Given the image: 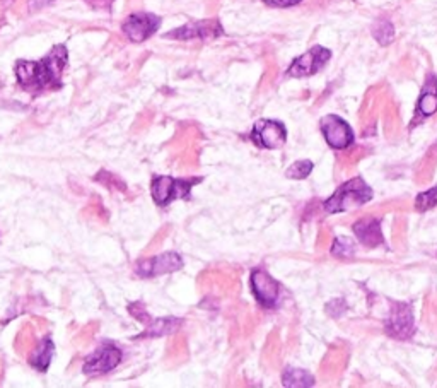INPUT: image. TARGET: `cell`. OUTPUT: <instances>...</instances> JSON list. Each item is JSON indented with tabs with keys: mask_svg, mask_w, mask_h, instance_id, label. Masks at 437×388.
<instances>
[{
	"mask_svg": "<svg viewBox=\"0 0 437 388\" xmlns=\"http://www.w3.org/2000/svg\"><path fill=\"white\" fill-rule=\"evenodd\" d=\"M354 233L357 234L359 241H362L369 249H374L383 243L381 224L374 217H364V219L357 221L354 224Z\"/></svg>",
	"mask_w": 437,
	"mask_h": 388,
	"instance_id": "13",
	"label": "cell"
},
{
	"mask_svg": "<svg viewBox=\"0 0 437 388\" xmlns=\"http://www.w3.org/2000/svg\"><path fill=\"white\" fill-rule=\"evenodd\" d=\"M263 2L270 7H292L298 6L301 0H263Z\"/></svg>",
	"mask_w": 437,
	"mask_h": 388,
	"instance_id": "22",
	"label": "cell"
},
{
	"mask_svg": "<svg viewBox=\"0 0 437 388\" xmlns=\"http://www.w3.org/2000/svg\"><path fill=\"white\" fill-rule=\"evenodd\" d=\"M224 35V30H222L221 23L216 19H207V21H200V23H193L188 24V26L180 28V30H175L171 33H168L166 38H175V40H193V38H200V40H214L217 36Z\"/></svg>",
	"mask_w": 437,
	"mask_h": 388,
	"instance_id": "11",
	"label": "cell"
},
{
	"mask_svg": "<svg viewBox=\"0 0 437 388\" xmlns=\"http://www.w3.org/2000/svg\"><path fill=\"white\" fill-rule=\"evenodd\" d=\"M67 65V50L59 45L40 62H19L16 67V76L21 88L41 93L45 89H53L60 86V77Z\"/></svg>",
	"mask_w": 437,
	"mask_h": 388,
	"instance_id": "1",
	"label": "cell"
},
{
	"mask_svg": "<svg viewBox=\"0 0 437 388\" xmlns=\"http://www.w3.org/2000/svg\"><path fill=\"white\" fill-rule=\"evenodd\" d=\"M53 353H55V346H53L50 338H45L40 344V348L35 349V353H33V356L30 358V363L36 370L45 371L48 368V365H50Z\"/></svg>",
	"mask_w": 437,
	"mask_h": 388,
	"instance_id": "15",
	"label": "cell"
},
{
	"mask_svg": "<svg viewBox=\"0 0 437 388\" xmlns=\"http://www.w3.org/2000/svg\"><path fill=\"white\" fill-rule=\"evenodd\" d=\"M437 205V187L427 190V192H422L420 195H417L415 199V207L420 212H426V210L436 207Z\"/></svg>",
	"mask_w": 437,
	"mask_h": 388,
	"instance_id": "20",
	"label": "cell"
},
{
	"mask_svg": "<svg viewBox=\"0 0 437 388\" xmlns=\"http://www.w3.org/2000/svg\"><path fill=\"white\" fill-rule=\"evenodd\" d=\"M321 132H323V137L332 149H347L354 142V134L350 125L345 120L335 117V115H328V117L321 120Z\"/></svg>",
	"mask_w": 437,
	"mask_h": 388,
	"instance_id": "7",
	"label": "cell"
},
{
	"mask_svg": "<svg viewBox=\"0 0 437 388\" xmlns=\"http://www.w3.org/2000/svg\"><path fill=\"white\" fill-rule=\"evenodd\" d=\"M284 385L286 387H313L315 380L308 371L299 368H287L282 375Z\"/></svg>",
	"mask_w": 437,
	"mask_h": 388,
	"instance_id": "16",
	"label": "cell"
},
{
	"mask_svg": "<svg viewBox=\"0 0 437 388\" xmlns=\"http://www.w3.org/2000/svg\"><path fill=\"white\" fill-rule=\"evenodd\" d=\"M286 127L275 120H258L251 132V140L263 149H279L286 144Z\"/></svg>",
	"mask_w": 437,
	"mask_h": 388,
	"instance_id": "4",
	"label": "cell"
},
{
	"mask_svg": "<svg viewBox=\"0 0 437 388\" xmlns=\"http://www.w3.org/2000/svg\"><path fill=\"white\" fill-rule=\"evenodd\" d=\"M354 250H356V249H354L352 239H349L345 236L337 238L335 241H333V246H332V253L335 255V257H340V258L352 257Z\"/></svg>",
	"mask_w": 437,
	"mask_h": 388,
	"instance_id": "21",
	"label": "cell"
},
{
	"mask_svg": "<svg viewBox=\"0 0 437 388\" xmlns=\"http://www.w3.org/2000/svg\"><path fill=\"white\" fill-rule=\"evenodd\" d=\"M313 168H315V166H313L311 161L301 159V161H298V163H294L291 168L287 169L286 175H287V178L304 180V178H308L309 175H311Z\"/></svg>",
	"mask_w": 437,
	"mask_h": 388,
	"instance_id": "19",
	"label": "cell"
},
{
	"mask_svg": "<svg viewBox=\"0 0 437 388\" xmlns=\"http://www.w3.org/2000/svg\"><path fill=\"white\" fill-rule=\"evenodd\" d=\"M122 361V353L115 346H103L101 349H98L96 353L91 354L86 358L84 363V373L89 377H98V375L108 373L110 370H113L118 363Z\"/></svg>",
	"mask_w": 437,
	"mask_h": 388,
	"instance_id": "10",
	"label": "cell"
},
{
	"mask_svg": "<svg viewBox=\"0 0 437 388\" xmlns=\"http://www.w3.org/2000/svg\"><path fill=\"white\" fill-rule=\"evenodd\" d=\"M183 267V260L178 253L159 255V257H152L147 260H140L135 267V272L140 278H156L161 274H169V272H176Z\"/></svg>",
	"mask_w": 437,
	"mask_h": 388,
	"instance_id": "9",
	"label": "cell"
},
{
	"mask_svg": "<svg viewBox=\"0 0 437 388\" xmlns=\"http://www.w3.org/2000/svg\"><path fill=\"white\" fill-rule=\"evenodd\" d=\"M161 24V18L149 12H135L130 14L123 23V33L127 38L135 43H142L147 38H151L156 31H158Z\"/></svg>",
	"mask_w": 437,
	"mask_h": 388,
	"instance_id": "5",
	"label": "cell"
},
{
	"mask_svg": "<svg viewBox=\"0 0 437 388\" xmlns=\"http://www.w3.org/2000/svg\"><path fill=\"white\" fill-rule=\"evenodd\" d=\"M330 57H332V52L327 50V48L320 47V45H316V47H313L311 50L304 53V55H301L291 64V67L287 70V76L291 77H308L313 76V74H316L318 70L323 67L325 64L330 60Z\"/></svg>",
	"mask_w": 437,
	"mask_h": 388,
	"instance_id": "6",
	"label": "cell"
},
{
	"mask_svg": "<svg viewBox=\"0 0 437 388\" xmlns=\"http://www.w3.org/2000/svg\"><path fill=\"white\" fill-rule=\"evenodd\" d=\"M373 36L376 38L379 45H383V47H385V45H390L395 38L393 24L386 19H379L373 28Z\"/></svg>",
	"mask_w": 437,
	"mask_h": 388,
	"instance_id": "17",
	"label": "cell"
},
{
	"mask_svg": "<svg viewBox=\"0 0 437 388\" xmlns=\"http://www.w3.org/2000/svg\"><path fill=\"white\" fill-rule=\"evenodd\" d=\"M417 111L420 117H431L437 111V77L431 76L424 86L422 94L419 98Z\"/></svg>",
	"mask_w": 437,
	"mask_h": 388,
	"instance_id": "14",
	"label": "cell"
},
{
	"mask_svg": "<svg viewBox=\"0 0 437 388\" xmlns=\"http://www.w3.org/2000/svg\"><path fill=\"white\" fill-rule=\"evenodd\" d=\"M251 289H253L255 296L263 307L272 308L279 301L280 286L275 279H272L267 272L253 270L251 274Z\"/></svg>",
	"mask_w": 437,
	"mask_h": 388,
	"instance_id": "12",
	"label": "cell"
},
{
	"mask_svg": "<svg viewBox=\"0 0 437 388\" xmlns=\"http://www.w3.org/2000/svg\"><path fill=\"white\" fill-rule=\"evenodd\" d=\"M373 199V190L362 178H352L347 183L342 185L340 188L333 193L330 199L325 202V209L330 214L344 212V210L364 205Z\"/></svg>",
	"mask_w": 437,
	"mask_h": 388,
	"instance_id": "2",
	"label": "cell"
},
{
	"mask_svg": "<svg viewBox=\"0 0 437 388\" xmlns=\"http://www.w3.org/2000/svg\"><path fill=\"white\" fill-rule=\"evenodd\" d=\"M199 178L176 180L171 176H156L152 180V199L158 205H168L176 199H185L190 188L199 183Z\"/></svg>",
	"mask_w": 437,
	"mask_h": 388,
	"instance_id": "3",
	"label": "cell"
},
{
	"mask_svg": "<svg viewBox=\"0 0 437 388\" xmlns=\"http://www.w3.org/2000/svg\"><path fill=\"white\" fill-rule=\"evenodd\" d=\"M386 332L400 341L414 336L415 321L410 304L393 303V309L390 312V319L386 321Z\"/></svg>",
	"mask_w": 437,
	"mask_h": 388,
	"instance_id": "8",
	"label": "cell"
},
{
	"mask_svg": "<svg viewBox=\"0 0 437 388\" xmlns=\"http://www.w3.org/2000/svg\"><path fill=\"white\" fill-rule=\"evenodd\" d=\"M180 324H181V320H176V319L158 320L154 325H151V329L147 330L146 336H164V333H171L180 327Z\"/></svg>",
	"mask_w": 437,
	"mask_h": 388,
	"instance_id": "18",
	"label": "cell"
}]
</instances>
